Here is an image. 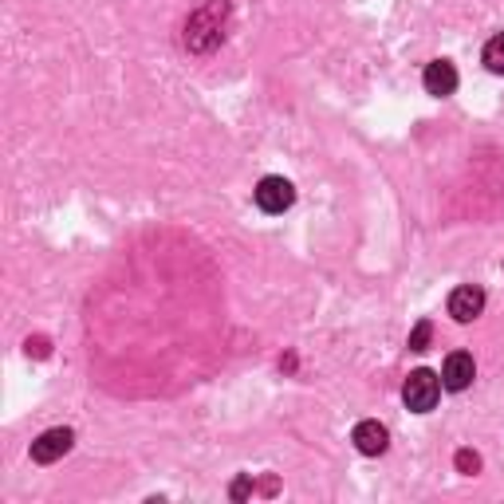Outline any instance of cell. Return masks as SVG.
Masks as SVG:
<instances>
[{
  "label": "cell",
  "mask_w": 504,
  "mask_h": 504,
  "mask_svg": "<svg viewBox=\"0 0 504 504\" xmlns=\"http://www.w3.org/2000/svg\"><path fill=\"white\" fill-rule=\"evenodd\" d=\"M387 441H390V434L382 422H358L355 426V446H358V453H367V458H378V453L387 449Z\"/></svg>",
  "instance_id": "7"
},
{
  "label": "cell",
  "mask_w": 504,
  "mask_h": 504,
  "mask_svg": "<svg viewBox=\"0 0 504 504\" xmlns=\"http://www.w3.org/2000/svg\"><path fill=\"white\" fill-rule=\"evenodd\" d=\"M485 311V292L477 284H461V287H453V296H449V316L458 319V323H473L477 316Z\"/></svg>",
  "instance_id": "4"
},
{
  "label": "cell",
  "mask_w": 504,
  "mask_h": 504,
  "mask_svg": "<svg viewBox=\"0 0 504 504\" xmlns=\"http://www.w3.org/2000/svg\"><path fill=\"white\" fill-rule=\"evenodd\" d=\"M473 378H477V363H473V355H465V351H453L446 358V367H441V387L446 390H465Z\"/></svg>",
  "instance_id": "5"
},
{
  "label": "cell",
  "mask_w": 504,
  "mask_h": 504,
  "mask_svg": "<svg viewBox=\"0 0 504 504\" xmlns=\"http://www.w3.org/2000/svg\"><path fill=\"white\" fill-rule=\"evenodd\" d=\"M292 201H296V186L287 177H264L257 186V206L264 213H284L292 209Z\"/></svg>",
  "instance_id": "2"
},
{
  "label": "cell",
  "mask_w": 504,
  "mask_h": 504,
  "mask_svg": "<svg viewBox=\"0 0 504 504\" xmlns=\"http://www.w3.org/2000/svg\"><path fill=\"white\" fill-rule=\"evenodd\" d=\"M429 335H434V323L422 319V323L414 328V335H410V351H426V347H429Z\"/></svg>",
  "instance_id": "9"
},
{
  "label": "cell",
  "mask_w": 504,
  "mask_h": 504,
  "mask_svg": "<svg viewBox=\"0 0 504 504\" xmlns=\"http://www.w3.org/2000/svg\"><path fill=\"white\" fill-rule=\"evenodd\" d=\"M422 83H426V91H429V95H438V99H446V95H453V91H458V67H453L449 59H434V64L426 67Z\"/></svg>",
  "instance_id": "6"
},
{
  "label": "cell",
  "mask_w": 504,
  "mask_h": 504,
  "mask_svg": "<svg viewBox=\"0 0 504 504\" xmlns=\"http://www.w3.org/2000/svg\"><path fill=\"white\" fill-rule=\"evenodd\" d=\"M458 469H461V473H477V469H481V458H477L473 449H461V453H458Z\"/></svg>",
  "instance_id": "10"
},
{
  "label": "cell",
  "mask_w": 504,
  "mask_h": 504,
  "mask_svg": "<svg viewBox=\"0 0 504 504\" xmlns=\"http://www.w3.org/2000/svg\"><path fill=\"white\" fill-rule=\"evenodd\" d=\"M71 441H76V434H71V429H47V434H40L32 441V461L35 465H52V461H59L64 458V453L71 449Z\"/></svg>",
  "instance_id": "3"
},
{
  "label": "cell",
  "mask_w": 504,
  "mask_h": 504,
  "mask_svg": "<svg viewBox=\"0 0 504 504\" xmlns=\"http://www.w3.org/2000/svg\"><path fill=\"white\" fill-rule=\"evenodd\" d=\"M402 398H406V406H410L414 414H429L438 406V398H441V378L434 375V370H414V375L406 378V387H402Z\"/></svg>",
  "instance_id": "1"
},
{
  "label": "cell",
  "mask_w": 504,
  "mask_h": 504,
  "mask_svg": "<svg viewBox=\"0 0 504 504\" xmlns=\"http://www.w3.org/2000/svg\"><path fill=\"white\" fill-rule=\"evenodd\" d=\"M233 497H248V481H237L233 485Z\"/></svg>",
  "instance_id": "11"
},
{
  "label": "cell",
  "mask_w": 504,
  "mask_h": 504,
  "mask_svg": "<svg viewBox=\"0 0 504 504\" xmlns=\"http://www.w3.org/2000/svg\"><path fill=\"white\" fill-rule=\"evenodd\" d=\"M485 67L497 71V76H504V32H497L493 40L485 44Z\"/></svg>",
  "instance_id": "8"
}]
</instances>
